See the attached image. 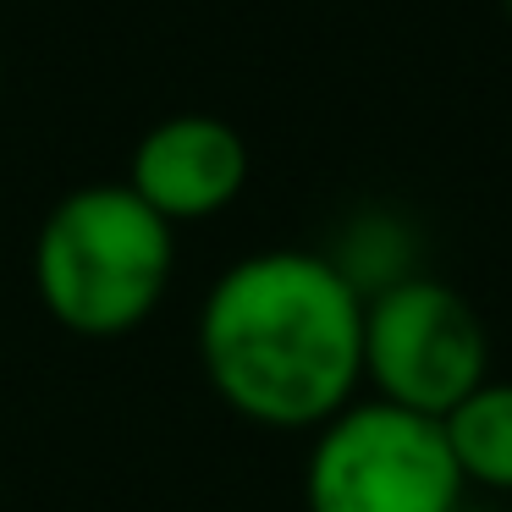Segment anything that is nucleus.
Segmentation results:
<instances>
[{"instance_id":"423d86ee","label":"nucleus","mask_w":512,"mask_h":512,"mask_svg":"<svg viewBox=\"0 0 512 512\" xmlns=\"http://www.w3.org/2000/svg\"><path fill=\"white\" fill-rule=\"evenodd\" d=\"M446 446L468 490L512 496V380L490 375L441 419Z\"/></svg>"},{"instance_id":"6e6552de","label":"nucleus","mask_w":512,"mask_h":512,"mask_svg":"<svg viewBox=\"0 0 512 512\" xmlns=\"http://www.w3.org/2000/svg\"><path fill=\"white\" fill-rule=\"evenodd\" d=\"M501 6H507V17H512V0H501Z\"/></svg>"},{"instance_id":"20e7f679","label":"nucleus","mask_w":512,"mask_h":512,"mask_svg":"<svg viewBox=\"0 0 512 512\" xmlns=\"http://www.w3.org/2000/svg\"><path fill=\"white\" fill-rule=\"evenodd\" d=\"M490 380V331L441 276H413L364 298V386L424 419H446Z\"/></svg>"},{"instance_id":"39448f33","label":"nucleus","mask_w":512,"mask_h":512,"mask_svg":"<svg viewBox=\"0 0 512 512\" xmlns=\"http://www.w3.org/2000/svg\"><path fill=\"white\" fill-rule=\"evenodd\" d=\"M127 188L171 226H193L232 210L248 188V144L210 111L160 116L127 155Z\"/></svg>"},{"instance_id":"0eeeda50","label":"nucleus","mask_w":512,"mask_h":512,"mask_svg":"<svg viewBox=\"0 0 512 512\" xmlns=\"http://www.w3.org/2000/svg\"><path fill=\"white\" fill-rule=\"evenodd\" d=\"M457 512H479V507H468V501H463V507H457Z\"/></svg>"},{"instance_id":"f257e3e1","label":"nucleus","mask_w":512,"mask_h":512,"mask_svg":"<svg viewBox=\"0 0 512 512\" xmlns=\"http://www.w3.org/2000/svg\"><path fill=\"white\" fill-rule=\"evenodd\" d=\"M210 391L259 430H320L364 386V292L331 254L265 248L199 303Z\"/></svg>"},{"instance_id":"f03ea898","label":"nucleus","mask_w":512,"mask_h":512,"mask_svg":"<svg viewBox=\"0 0 512 512\" xmlns=\"http://www.w3.org/2000/svg\"><path fill=\"white\" fill-rule=\"evenodd\" d=\"M177 270V226L127 182H89L50 204L34 237V292L72 336L116 342L160 309Z\"/></svg>"},{"instance_id":"7ed1b4c3","label":"nucleus","mask_w":512,"mask_h":512,"mask_svg":"<svg viewBox=\"0 0 512 512\" xmlns=\"http://www.w3.org/2000/svg\"><path fill=\"white\" fill-rule=\"evenodd\" d=\"M468 485L441 419L397 402H347L314 430L303 463V512H457Z\"/></svg>"}]
</instances>
